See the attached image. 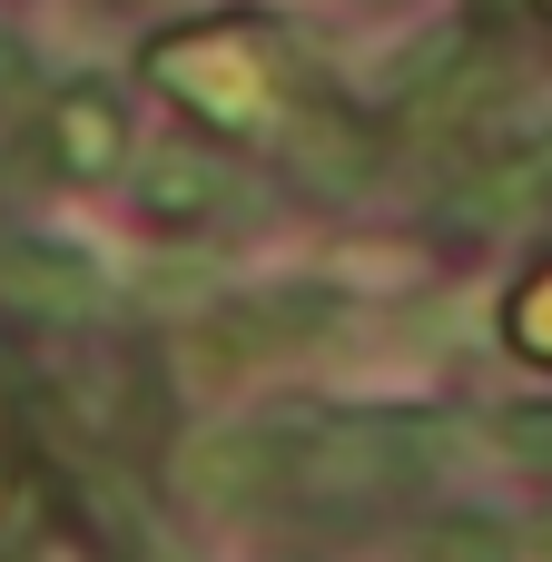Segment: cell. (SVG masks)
<instances>
[{"mask_svg": "<svg viewBox=\"0 0 552 562\" xmlns=\"http://www.w3.org/2000/svg\"><path fill=\"white\" fill-rule=\"evenodd\" d=\"M148 69L168 79V99H188L198 119L237 128V138H277L296 148V168L316 188H356L365 178V128L336 109V99H306L296 59L277 49V30H247V20H207V30H178L148 49Z\"/></svg>", "mask_w": 552, "mask_h": 562, "instance_id": "2", "label": "cell"}, {"mask_svg": "<svg viewBox=\"0 0 552 562\" xmlns=\"http://www.w3.org/2000/svg\"><path fill=\"white\" fill-rule=\"evenodd\" d=\"M543 198H552V138L514 148V158H484V168L454 188V207H464V217H533Z\"/></svg>", "mask_w": 552, "mask_h": 562, "instance_id": "6", "label": "cell"}, {"mask_svg": "<svg viewBox=\"0 0 552 562\" xmlns=\"http://www.w3.org/2000/svg\"><path fill=\"white\" fill-rule=\"evenodd\" d=\"M514 346L552 366V267L533 277V286H523V296H514Z\"/></svg>", "mask_w": 552, "mask_h": 562, "instance_id": "7", "label": "cell"}, {"mask_svg": "<svg viewBox=\"0 0 552 562\" xmlns=\"http://www.w3.org/2000/svg\"><path fill=\"white\" fill-rule=\"evenodd\" d=\"M425 562H504V543H494V524H444Z\"/></svg>", "mask_w": 552, "mask_h": 562, "instance_id": "8", "label": "cell"}, {"mask_svg": "<svg viewBox=\"0 0 552 562\" xmlns=\"http://www.w3.org/2000/svg\"><path fill=\"white\" fill-rule=\"evenodd\" d=\"M454 425L435 415H267L188 454L198 504H385L444 464Z\"/></svg>", "mask_w": 552, "mask_h": 562, "instance_id": "1", "label": "cell"}, {"mask_svg": "<svg viewBox=\"0 0 552 562\" xmlns=\"http://www.w3.org/2000/svg\"><path fill=\"white\" fill-rule=\"evenodd\" d=\"M0 316H49V326H89L109 316V277L49 237H0Z\"/></svg>", "mask_w": 552, "mask_h": 562, "instance_id": "3", "label": "cell"}, {"mask_svg": "<svg viewBox=\"0 0 552 562\" xmlns=\"http://www.w3.org/2000/svg\"><path fill=\"white\" fill-rule=\"evenodd\" d=\"M138 207H148V227H227V217H247V178L217 148L178 138L138 168Z\"/></svg>", "mask_w": 552, "mask_h": 562, "instance_id": "4", "label": "cell"}, {"mask_svg": "<svg viewBox=\"0 0 552 562\" xmlns=\"http://www.w3.org/2000/svg\"><path fill=\"white\" fill-rule=\"evenodd\" d=\"M40 138H49V168L89 188V178H119V158H128V109H119L99 79H79V89H59V99H49Z\"/></svg>", "mask_w": 552, "mask_h": 562, "instance_id": "5", "label": "cell"}]
</instances>
